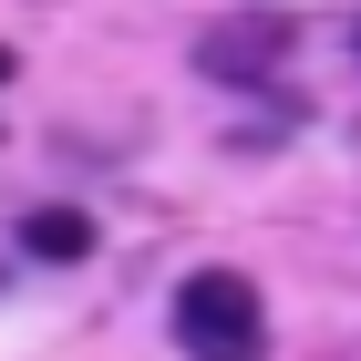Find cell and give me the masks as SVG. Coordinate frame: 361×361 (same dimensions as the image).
Listing matches in <instances>:
<instances>
[{
  "label": "cell",
  "instance_id": "cell-1",
  "mask_svg": "<svg viewBox=\"0 0 361 361\" xmlns=\"http://www.w3.org/2000/svg\"><path fill=\"white\" fill-rule=\"evenodd\" d=\"M176 351L186 361H269V310H258V279L238 269H196L176 289Z\"/></svg>",
  "mask_w": 361,
  "mask_h": 361
},
{
  "label": "cell",
  "instance_id": "cell-2",
  "mask_svg": "<svg viewBox=\"0 0 361 361\" xmlns=\"http://www.w3.org/2000/svg\"><path fill=\"white\" fill-rule=\"evenodd\" d=\"M21 248H31V258H93V217L42 207V217H21Z\"/></svg>",
  "mask_w": 361,
  "mask_h": 361
}]
</instances>
